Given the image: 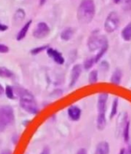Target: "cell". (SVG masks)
<instances>
[{"label": "cell", "instance_id": "e575fe53", "mask_svg": "<svg viewBox=\"0 0 131 154\" xmlns=\"http://www.w3.org/2000/svg\"><path fill=\"white\" fill-rule=\"evenodd\" d=\"M127 154H131V146H129L127 149Z\"/></svg>", "mask_w": 131, "mask_h": 154}, {"label": "cell", "instance_id": "d6a6232c", "mask_svg": "<svg viewBox=\"0 0 131 154\" xmlns=\"http://www.w3.org/2000/svg\"><path fill=\"white\" fill-rule=\"evenodd\" d=\"M46 2V0H39L40 5H43Z\"/></svg>", "mask_w": 131, "mask_h": 154}, {"label": "cell", "instance_id": "d590c367", "mask_svg": "<svg viewBox=\"0 0 131 154\" xmlns=\"http://www.w3.org/2000/svg\"><path fill=\"white\" fill-rule=\"evenodd\" d=\"M120 1H121V0H114V3L118 4L120 2Z\"/></svg>", "mask_w": 131, "mask_h": 154}, {"label": "cell", "instance_id": "1f68e13d", "mask_svg": "<svg viewBox=\"0 0 131 154\" xmlns=\"http://www.w3.org/2000/svg\"><path fill=\"white\" fill-rule=\"evenodd\" d=\"M4 92V88H2V86L1 85H0V95L2 94Z\"/></svg>", "mask_w": 131, "mask_h": 154}, {"label": "cell", "instance_id": "5b68a950", "mask_svg": "<svg viewBox=\"0 0 131 154\" xmlns=\"http://www.w3.org/2000/svg\"><path fill=\"white\" fill-rule=\"evenodd\" d=\"M108 44L107 38L104 35H98L94 34L90 36L87 41V47L90 51H94L96 50H100L104 45Z\"/></svg>", "mask_w": 131, "mask_h": 154}, {"label": "cell", "instance_id": "83f0119b", "mask_svg": "<svg viewBox=\"0 0 131 154\" xmlns=\"http://www.w3.org/2000/svg\"><path fill=\"white\" fill-rule=\"evenodd\" d=\"M101 66H102L105 70H108V68H109V64H108L107 61H103V62L101 63Z\"/></svg>", "mask_w": 131, "mask_h": 154}, {"label": "cell", "instance_id": "603a6c76", "mask_svg": "<svg viewBox=\"0 0 131 154\" xmlns=\"http://www.w3.org/2000/svg\"><path fill=\"white\" fill-rule=\"evenodd\" d=\"M48 48V45H43V46H40V47L35 48H33L32 51H31V54H33V55H35V54H39V53L42 52L44 50H47Z\"/></svg>", "mask_w": 131, "mask_h": 154}, {"label": "cell", "instance_id": "d6986e66", "mask_svg": "<svg viewBox=\"0 0 131 154\" xmlns=\"http://www.w3.org/2000/svg\"><path fill=\"white\" fill-rule=\"evenodd\" d=\"M107 49H108V44L104 45V46H102V47H101V49L99 50L98 53L96 54V56H94L95 63H97L99 61H100V60H101V58H102L103 55H104V54L107 51Z\"/></svg>", "mask_w": 131, "mask_h": 154}, {"label": "cell", "instance_id": "ffe728a7", "mask_svg": "<svg viewBox=\"0 0 131 154\" xmlns=\"http://www.w3.org/2000/svg\"><path fill=\"white\" fill-rule=\"evenodd\" d=\"M97 80H98V72H97V70H93V71H90V74H89V83H90V85L95 84L97 82Z\"/></svg>", "mask_w": 131, "mask_h": 154}, {"label": "cell", "instance_id": "4dcf8cb0", "mask_svg": "<svg viewBox=\"0 0 131 154\" xmlns=\"http://www.w3.org/2000/svg\"><path fill=\"white\" fill-rule=\"evenodd\" d=\"M1 154H12V152L9 149H5L1 152Z\"/></svg>", "mask_w": 131, "mask_h": 154}, {"label": "cell", "instance_id": "836d02e7", "mask_svg": "<svg viewBox=\"0 0 131 154\" xmlns=\"http://www.w3.org/2000/svg\"><path fill=\"white\" fill-rule=\"evenodd\" d=\"M119 154H125V149H121L120 151Z\"/></svg>", "mask_w": 131, "mask_h": 154}, {"label": "cell", "instance_id": "9a60e30c", "mask_svg": "<svg viewBox=\"0 0 131 154\" xmlns=\"http://www.w3.org/2000/svg\"><path fill=\"white\" fill-rule=\"evenodd\" d=\"M74 35V30L72 28L68 27L64 29L61 33V38L63 41H69L70 39L72 38Z\"/></svg>", "mask_w": 131, "mask_h": 154}, {"label": "cell", "instance_id": "277c9868", "mask_svg": "<svg viewBox=\"0 0 131 154\" xmlns=\"http://www.w3.org/2000/svg\"><path fill=\"white\" fill-rule=\"evenodd\" d=\"M120 25V17L116 12H110L104 22V28L107 33H112L118 29Z\"/></svg>", "mask_w": 131, "mask_h": 154}, {"label": "cell", "instance_id": "3957f363", "mask_svg": "<svg viewBox=\"0 0 131 154\" xmlns=\"http://www.w3.org/2000/svg\"><path fill=\"white\" fill-rule=\"evenodd\" d=\"M20 96V106L23 110H26L31 114H36L38 113L39 109L38 107L37 103L35 100L34 97L30 92L26 90H22L19 92Z\"/></svg>", "mask_w": 131, "mask_h": 154}, {"label": "cell", "instance_id": "ba28073f", "mask_svg": "<svg viewBox=\"0 0 131 154\" xmlns=\"http://www.w3.org/2000/svg\"><path fill=\"white\" fill-rule=\"evenodd\" d=\"M82 72V66L81 64H75L72 68V73H71V80L69 86L71 88L75 86L76 85L77 82L78 81L79 78L81 76V74Z\"/></svg>", "mask_w": 131, "mask_h": 154}, {"label": "cell", "instance_id": "f546056e", "mask_svg": "<svg viewBox=\"0 0 131 154\" xmlns=\"http://www.w3.org/2000/svg\"><path fill=\"white\" fill-rule=\"evenodd\" d=\"M41 154H50V149L49 148L45 147L44 149H43L42 152H41Z\"/></svg>", "mask_w": 131, "mask_h": 154}, {"label": "cell", "instance_id": "52a82bcc", "mask_svg": "<svg viewBox=\"0 0 131 154\" xmlns=\"http://www.w3.org/2000/svg\"><path fill=\"white\" fill-rule=\"evenodd\" d=\"M50 33V28L45 22H39L33 31V36L35 38H44Z\"/></svg>", "mask_w": 131, "mask_h": 154}, {"label": "cell", "instance_id": "8992f818", "mask_svg": "<svg viewBox=\"0 0 131 154\" xmlns=\"http://www.w3.org/2000/svg\"><path fill=\"white\" fill-rule=\"evenodd\" d=\"M15 115L13 109L9 105L0 107V124L2 126H8L13 123Z\"/></svg>", "mask_w": 131, "mask_h": 154}, {"label": "cell", "instance_id": "484cf974", "mask_svg": "<svg viewBox=\"0 0 131 154\" xmlns=\"http://www.w3.org/2000/svg\"><path fill=\"white\" fill-rule=\"evenodd\" d=\"M9 48L8 46L5 45L0 44V53H7L9 52Z\"/></svg>", "mask_w": 131, "mask_h": 154}, {"label": "cell", "instance_id": "6da1fadb", "mask_svg": "<svg viewBox=\"0 0 131 154\" xmlns=\"http://www.w3.org/2000/svg\"><path fill=\"white\" fill-rule=\"evenodd\" d=\"M95 15V4L94 0H82L78 9L77 17L79 23L87 25L90 23Z\"/></svg>", "mask_w": 131, "mask_h": 154}, {"label": "cell", "instance_id": "8fae6325", "mask_svg": "<svg viewBox=\"0 0 131 154\" xmlns=\"http://www.w3.org/2000/svg\"><path fill=\"white\" fill-rule=\"evenodd\" d=\"M110 146L109 143L106 141H101L96 146L94 154H109Z\"/></svg>", "mask_w": 131, "mask_h": 154}, {"label": "cell", "instance_id": "7402d4cb", "mask_svg": "<svg viewBox=\"0 0 131 154\" xmlns=\"http://www.w3.org/2000/svg\"><path fill=\"white\" fill-rule=\"evenodd\" d=\"M95 64V60L94 58H89L86 59L84 62V68H85V70H89L93 67V65Z\"/></svg>", "mask_w": 131, "mask_h": 154}, {"label": "cell", "instance_id": "4fadbf2b", "mask_svg": "<svg viewBox=\"0 0 131 154\" xmlns=\"http://www.w3.org/2000/svg\"><path fill=\"white\" fill-rule=\"evenodd\" d=\"M122 71H121L120 69H119V68H117V69L113 72L112 75H111V83L114 84V85H120L121 82V79H122Z\"/></svg>", "mask_w": 131, "mask_h": 154}, {"label": "cell", "instance_id": "ac0fdd59", "mask_svg": "<svg viewBox=\"0 0 131 154\" xmlns=\"http://www.w3.org/2000/svg\"><path fill=\"white\" fill-rule=\"evenodd\" d=\"M0 77L1 78H10L13 77V73L5 67H0Z\"/></svg>", "mask_w": 131, "mask_h": 154}, {"label": "cell", "instance_id": "30bf717a", "mask_svg": "<svg viewBox=\"0 0 131 154\" xmlns=\"http://www.w3.org/2000/svg\"><path fill=\"white\" fill-rule=\"evenodd\" d=\"M68 114L69 118L73 121H78L81 115V110L77 106H71L68 110Z\"/></svg>", "mask_w": 131, "mask_h": 154}, {"label": "cell", "instance_id": "5bb4252c", "mask_svg": "<svg viewBox=\"0 0 131 154\" xmlns=\"http://www.w3.org/2000/svg\"><path fill=\"white\" fill-rule=\"evenodd\" d=\"M121 37L126 42L131 41V22L121 31Z\"/></svg>", "mask_w": 131, "mask_h": 154}, {"label": "cell", "instance_id": "9c48e42d", "mask_svg": "<svg viewBox=\"0 0 131 154\" xmlns=\"http://www.w3.org/2000/svg\"><path fill=\"white\" fill-rule=\"evenodd\" d=\"M46 51H47L48 55L49 56L50 58H52L57 64H63L65 63V58L62 56L61 53L57 51L56 49H54V48H48Z\"/></svg>", "mask_w": 131, "mask_h": 154}, {"label": "cell", "instance_id": "7c38bea8", "mask_svg": "<svg viewBox=\"0 0 131 154\" xmlns=\"http://www.w3.org/2000/svg\"><path fill=\"white\" fill-rule=\"evenodd\" d=\"M32 20L28 21V22L25 24V26L22 28V29L19 31V32L17 35V37H16V39H17L18 41H21V40H22L23 38H25V37H26V35H27L28 32H29V28H30V26L32 25Z\"/></svg>", "mask_w": 131, "mask_h": 154}, {"label": "cell", "instance_id": "f1b7e54d", "mask_svg": "<svg viewBox=\"0 0 131 154\" xmlns=\"http://www.w3.org/2000/svg\"><path fill=\"white\" fill-rule=\"evenodd\" d=\"M76 154H87V150H86L84 148H81V149H80L78 152H77Z\"/></svg>", "mask_w": 131, "mask_h": 154}, {"label": "cell", "instance_id": "44dd1931", "mask_svg": "<svg viewBox=\"0 0 131 154\" xmlns=\"http://www.w3.org/2000/svg\"><path fill=\"white\" fill-rule=\"evenodd\" d=\"M118 104H119L118 99L115 98L112 103V107H111V113H110V118L111 119H112L113 117H115V115H116L117 113Z\"/></svg>", "mask_w": 131, "mask_h": 154}, {"label": "cell", "instance_id": "e0dca14e", "mask_svg": "<svg viewBox=\"0 0 131 154\" xmlns=\"http://www.w3.org/2000/svg\"><path fill=\"white\" fill-rule=\"evenodd\" d=\"M129 126H130V123L129 120L125 121L123 130V140L125 142H128L129 139Z\"/></svg>", "mask_w": 131, "mask_h": 154}, {"label": "cell", "instance_id": "7a4b0ae2", "mask_svg": "<svg viewBox=\"0 0 131 154\" xmlns=\"http://www.w3.org/2000/svg\"><path fill=\"white\" fill-rule=\"evenodd\" d=\"M108 99V94L101 93L99 94L97 100V128L99 131H103L107 125L106 120V109H107V102Z\"/></svg>", "mask_w": 131, "mask_h": 154}, {"label": "cell", "instance_id": "2e32d148", "mask_svg": "<svg viewBox=\"0 0 131 154\" xmlns=\"http://www.w3.org/2000/svg\"><path fill=\"white\" fill-rule=\"evenodd\" d=\"M26 17V12L23 9H19L16 10L14 15V22L15 24H19L23 21V19Z\"/></svg>", "mask_w": 131, "mask_h": 154}, {"label": "cell", "instance_id": "cb8c5ba5", "mask_svg": "<svg viewBox=\"0 0 131 154\" xmlns=\"http://www.w3.org/2000/svg\"><path fill=\"white\" fill-rule=\"evenodd\" d=\"M5 94H6L7 97L9 99H14V90L12 87L7 86L5 88Z\"/></svg>", "mask_w": 131, "mask_h": 154}, {"label": "cell", "instance_id": "d4e9b609", "mask_svg": "<svg viewBox=\"0 0 131 154\" xmlns=\"http://www.w3.org/2000/svg\"><path fill=\"white\" fill-rule=\"evenodd\" d=\"M123 9L126 12H129L131 10V0H123Z\"/></svg>", "mask_w": 131, "mask_h": 154}, {"label": "cell", "instance_id": "4316f807", "mask_svg": "<svg viewBox=\"0 0 131 154\" xmlns=\"http://www.w3.org/2000/svg\"><path fill=\"white\" fill-rule=\"evenodd\" d=\"M8 29V26L6 25H4V24H2L0 22V31L1 32H4V31L7 30Z\"/></svg>", "mask_w": 131, "mask_h": 154}]
</instances>
